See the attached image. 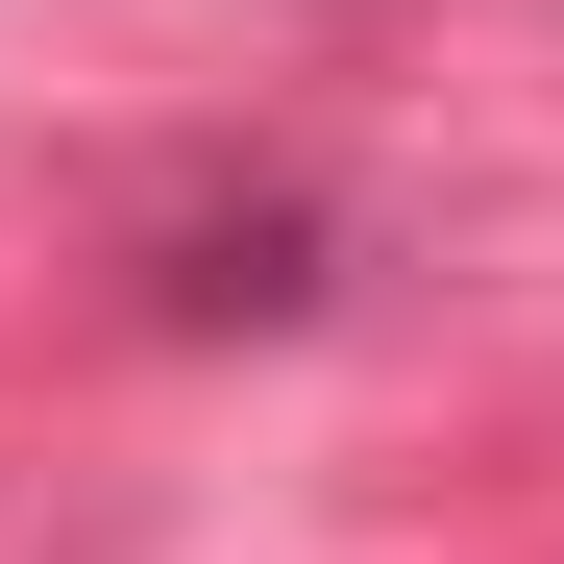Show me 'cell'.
Masks as SVG:
<instances>
[{
	"label": "cell",
	"instance_id": "6da1fadb",
	"mask_svg": "<svg viewBox=\"0 0 564 564\" xmlns=\"http://www.w3.org/2000/svg\"><path fill=\"white\" fill-rule=\"evenodd\" d=\"M295 295H319V221L295 197H246V221H197V246L148 270V319H295Z\"/></svg>",
	"mask_w": 564,
	"mask_h": 564
}]
</instances>
